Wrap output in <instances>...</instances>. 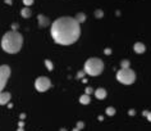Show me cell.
Instances as JSON below:
<instances>
[{
	"label": "cell",
	"instance_id": "cell-1",
	"mask_svg": "<svg viewBox=\"0 0 151 131\" xmlns=\"http://www.w3.org/2000/svg\"><path fill=\"white\" fill-rule=\"evenodd\" d=\"M81 25L73 17H60L52 22L50 33L52 40L59 45H72L81 36Z\"/></svg>",
	"mask_w": 151,
	"mask_h": 131
},
{
	"label": "cell",
	"instance_id": "cell-2",
	"mask_svg": "<svg viewBox=\"0 0 151 131\" xmlns=\"http://www.w3.org/2000/svg\"><path fill=\"white\" fill-rule=\"evenodd\" d=\"M23 45V36L18 31H8L1 39V48L5 53L16 54L22 49Z\"/></svg>",
	"mask_w": 151,
	"mask_h": 131
},
{
	"label": "cell",
	"instance_id": "cell-3",
	"mask_svg": "<svg viewBox=\"0 0 151 131\" xmlns=\"http://www.w3.org/2000/svg\"><path fill=\"white\" fill-rule=\"evenodd\" d=\"M83 71L85 73L90 75V76H99L104 71V62L100 58H90L85 63Z\"/></svg>",
	"mask_w": 151,
	"mask_h": 131
},
{
	"label": "cell",
	"instance_id": "cell-4",
	"mask_svg": "<svg viewBox=\"0 0 151 131\" xmlns=\"http://www.w3.org/2000/svg\"><path fill=\"white\" fill-rule=\"evenodd\" d=\"M116 80L123 85H131L136 81V73L131 68H120L116 72Z\"/></svg>",
	"mask_w": 151,
	"mask_h": 131
},
{
	"label": "cell",
	"instance_id": "cell-5",
	"mask_svg": "<svg viewBox=\"0 0 151 131\" xmlns=\"http://www.w3.org/2000/svg\"><path fill=\"white\" fill-rule=\"evenodd\" d=\"M50 86H51V82L46 76H40V77H37L35 81V88L39 93L47 91L49 89H50Z\"/></svg>",
	"mask_w": 151,
	"mask_h": 131
},
{
	"label": "cell",
	"instance_id": "cell-6",
	"mask_svg": "<svg viewBox=\"0 0 151 131\" xmlns=\"http://www.w3.org/2000/svg\"><path fill=\"white\" fill-rule=\"evenodd\" d=\"M9 76H10V67L6 64H1L0 66V93L5 88Z\"/></svg>",
	"mask_w": 151,
	"mask_h": 131
},
{
	"label": "cell",
	"instance_id": "cell-7",
	"mask_svg": "<svg viewBox=\"0 0 151 131\" xmlns=\"http://www.w3.org/2000/svg\"><path fill=\"white\" fill-rule=\"evenodd\" d=\"M37 22H39V27H41V28H45L50 25L49 18L46 16H44V14H39V16H37Z\"/></svg>",
	"mask_w": 151,
	"mask_h": 131
},
{
	"label": "cell",
	"instance_id": "cell-8",
	"mask_svg": "<svg viewBox=\"0 0 151 131\" xmlns=\"http://www.w3.org/2000/svg\"><path fill=\"white\" fill-rule=\"evenodd\" d=\"M10 98H12V96H10V93L1 91L0 93V106H5V104H8Z\"/></svg>",
	"mask_w": 151,
	"mask_h": 131
},
{
	"label": "cell",
	"instance_id": "cell-9",
	"mask_svg": "<svg viewBox=\"0 0 151 131\" xmlns=\"http://www.w3.org/2000/svg\"><path fill=\"white\" fill-rule=\"evenodd\" d=\"M106 95H108V93L104 88H99L95 90V96H96V99H99V100H104L106 98Z\"/></svg>",
	"mask_w": 151,
	"mask_h": 131
},
{
	"label": "cell",
	"instance_id": "cell-10",
	"mask_svg": "<svg viewBox=\"0 0 151 131\" xmlns=\"http://www.w3.org/2000/svg\"><path fill=\"white\" fill-rule=\"evenodd\" d=\"M133 50L137 54H142V53H145L146 46H145V44H143V43H136L133 45Z\"/></svg>",
	"mask_w": 151,
	"mask_h": 131
},
{
	"label": "cell",
	"instance_id": "cell-11",
	"mask_svg": "<svg viewBox=\"0 0 151 131\" xmlns=\"http://www.w3.org/2000/svg\"><path fill=\"white\" fill-rule=\"evenodd\" d=\"M74 20H76V22H77L78 25H81V23H83V22L86 21V14L85 13H77L76 14V17H73Z\"/></svg>",
	"mask_w": 151,
	"mask_h": 131
},
{
	"label": "cell",
	"instance_id": "cell-12",
	"mask_svg": "<svg viewBox=\"0 0 151 131\" xmlns=\"http://www.w3.org/2000/svg\"><path fill=\"white\" fill-rule=\"evenodd\" d=\"M90 102H91V98H90V95L83 94V95H81V96H80V103H81V104H83V106H87Z\"/></svg>",
	"mask_w": 151,
	"mask_h": 131
},
{
	"label": "cell",
	"instance_id": "cell-13",
	"mask_svg": "<svg viewBox=\"0 0 151 131\" xmlns=\"http://www.w3.org/2000/svg\"><path fill=\"white\" fill-rule=\"evenodd\" d=\"M31 14H32L31 9L27 8V7H24V8L21 10V16L23 17V18H29V17H31Z\"/></svg>",
	"mask_w": 151,
	"mask_h": 131
},
{
	"label": "cell",
	"instance_id": "cell-14",
	"mask_svg": "<svg viewBox=\"0 0 151 131\" xmlns=\"http://www.w3.org/2000/svg\"><path fill=\"white\" fill-rule=\"evenodd\" d=\"M45 66H46L47 71H52V69H54V64H52V62L50 61V59H45Z\"/></svg>",
	"mask_w": 151,
	"mask_h": 131
},
{
	"label": "cell",
	"instance_id": "cell-15",
	"mask_svg": "<svg viewBox=\"0 0 151 131\" xmlns=\"http://www.w3.org/2000/svg\"><path fill=\"white\" fill-rule=\"evenodd\" d=\"M129 64H131V62L128 59H123L120 62V68H129Z\"/></svg>",
	"mask_w": 151,
	"mask_h": 131
},
{
	"label": "cell",
	"instance_id": "cell-16",
	"mask_svg": "<svg viewBox=\"0 0 151 131\" xmlns=\"http://www.w3.org/2000/svg\"><path fill=\"white\" fill-rule=\"evenodd\" d=\"M95 17L97 18V20L103 18V17H104V12H103L101 9H96V10H95Z\"/></svg>",
	"mask_w": 151,
	"mask_h": 131
},
{
	"label": "cell",
	"instance_id": "cell-17",
	"mask_svg": "<svg viewBox=\"0 0 151 131\" xmlns=\"http://www.w3.org/2000/svg\"><path fill=\"white\" fill-rule=\"evenodd\" d=\"M106 114L108 116H114L115 114V108L114 107H108L106 108Z\"/></svg>",
	"mask_w": 151,
	"mask_h": 131
},
{
	"label": "cell",
	"instance_id": "cell-18",
	"mask_svg": "<svg viewBox=\"0 0 151 131\" xmlns=\"http://www.w3.org/2000/svg\"><path fill=\"white\" fill-rule=\"evenodd\" d=\"M142 114L145 116V117H147V121H150V122H151V112H149V111H143V112H142Z\"/></svg>",
	"mask_w": 151,
	"mask_h": 131
},
{
	"label": "cell",
	"instance_id": "cell-19",
	"mask_svg": "<svg viewBox=\"0 0 151 131\" xmlns=\"http://www.w3.org/2000/svg\"><path fill=\"white\" fill-rule=\"evenodd\" d=\"M33 1H35V0H23V4H24V7L29 8V7L33 4Z\"/></svg>",
	"mask_w": 151,
	"mask_h": 131
},
{
	"label": "cell",
	"instance_id": "cell-20",
	"mask_svg": "<svg viewBox=\"0 0 151 131\" xmlns=\"http://www.w3.org/2000/svg\"><path fill=\"white\" fill-rule=\"evenodd\" d=\"M83 127H85V123L83 122H82V121H80V122H77V129L78 130H82V129H83Z\"/></svg>",
	"mask_w": 151,
	"mask_h": 131
},
{
	"label": "cell",
	"instance_id": "cell-21",
	"mask_svg": "<svg viewBox=\"0 0 151 131\" xmlns=\"http://www.w3.org/2000/svg\"><path fill=\"white\" fill-rule=\"evenodd\" d=\"M85 71H80V72L77 73V78H83V76H85Z\"/></svg>",
	"mask_w": 151,
	"mask_h": 131
},
{
	"label": "cell",
	"instance_id": "cell-22",
	"mask_svg": "<svg viewBox=\"0 0 151 131\" xmlns=\"http://www.w3.org/2000/svg\"><path fill=\"white\" fill-rule=\"evenodd\" d=\"M92 91H93V90H92V88H86V93H85V94H86V95H90Z\"/></svg>",
	"mask_w": 151,
	"mask_h": 131
},
{
	"label": "cell",
	"instance_id": "cell-23",
	"mask_svg": "<svg viewBox=\"0 0 151 131\" xmlns=\"http://www.w3.org/2000/svg\"><path fill=\"white\" fill-rule=\"evenodd\" d=\"M104 53L106 54V55H110L111 54V49H110V48H106V49L104 50Z\"/></svg>",
	"mask_w": 151,
	"mask_h": 131
},
{
	"label": "cell",
	"instance_id": "cell-24",
	"mask_svg": "<svg viewBox=\"0 0 151 131\" xmlns=\"http://www.w3.org/2000/svg\"><path fill=\"white\" fill-rule=\"evenodd\" d=\"M128 114H129V116H133V114H136V111H134V109H129V111H128Z\"/></svg>",
	"mask_w": 151,
	"mask_h": 131
},
{
	"label": "cell",
	"instance_id": "cell-25",
	"mask_svg": "<svg viewBox=\"0 0 151 131\" xmlns=\"http://www.w3.org/2000/svg\"><path fill=\"white\" fill-rule=\"evenodd\" d=\"M12 28H13V31H17V28H18V25H17V23H14V25L12 26Z\"/></svg>",
	"mask_w": 151,
	"mask_h": 131
},
{
	"label": "cell",
	"instance_id": "cell-26",
	"mask_svg": "<svg viewBox=\"0 0 151 131\" xmlns=\"http://www.w3.org/2000/svg\"><path fill=\"white\" fill-rule=\"evenodd\" d=\"M97 119H99V121H104V117H103V116H99V118H97Z\"/></svg>",
	"mask_w": 151,
	"mask_h": 131
},
{
	"label": "cell",
	"instance_id": "cell-27",
	"mask_svg": "<svg viewBox=\"0 0 151 131\" xmlns=\"http://www.w3.org/2000/svg\"><path fill=\"white\" fill-rule=\"evenodd\" d=\"M5 3H6V4H12L13 1H12V0H5Z\"/></svg>",
	"mask_w": 151,
	"mask_h": 131
},
{
	"label": "cell",
	"instance_id": "cell-28",
	"mask_svg": "<svg viewBox=\"0 0 151 131\" xmlns=\"http://www.w3.org/2000/svg\"><path fill=\"white\" fill-rule=\"evenodd\" d=\"M18 131H24V130L22 129V127H19V129H18Z\"/></svg>",
	"mask_w": 151,
	"mask_h": 131
},
{
	"label": "cell",
	"instance_id": "cell-29",
	"mask_svg": "<svg viewBox=\"0 0 151 131\" xmlns=\"http://www.w3.org/2000/svg\"><path fill=\"white\" fill-rule=\"evenodd\" d=\"M73 131H80V130H78V129H77V127H76V129H73Z\"/></svg>",
	"mask_w": 151,
	"mask_h": 131
}]
</instances>
